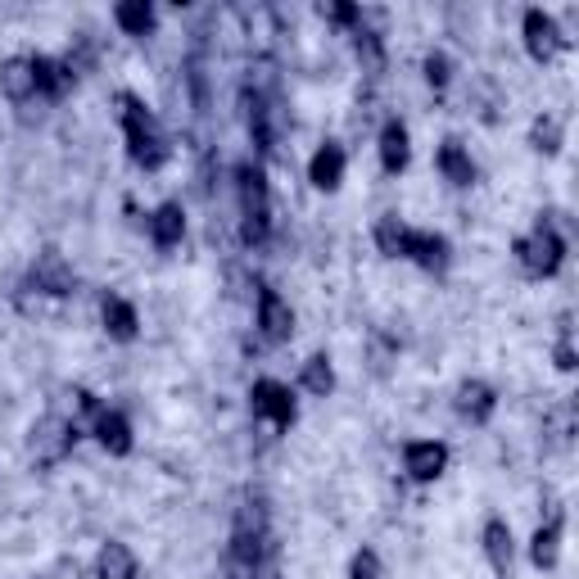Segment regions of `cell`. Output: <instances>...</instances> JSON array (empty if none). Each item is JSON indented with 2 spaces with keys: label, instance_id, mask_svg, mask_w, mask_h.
<instances>
[{
  "label": "cell",
  "instance_id": "obj_18",
  "mask_svg": "<svg viewBox=\"0 0 579 579\" xmlns=\"http://www.w3.org/2000/svg\"><path fill=\"white\" fill-rule=\"evenodd\" d=\"M91 435H96L100 448L113 453V457H127V453H132V421H127L123 412H113V408H104V412L91 421Z\"/></svg>",
  "mask_w": 579,
  "mask_h": 579
},
{
  "label": "cell",
  "instance_id": "obj_27",
  "mask_svg": "<svg viewBox=\"0 0 579 579\" xmlns=\"http://www.w3.org/2000/svg\"><path fill=\"white\" fill-rule=\"evenodd\" d=\"M354 51H358V59H363V68L367 73H380L385 68V46H380V36L371 32V27H354Z\"/></svg>",
  "mask_w": 579,
  "mask_h": 579
},
{
  "label": "cell",
  "instance_id": "obj_31",
  "mask_svg": "<svg viewBox=\"0 0 579 579\" xmlns=\"http://www.w3.org/2000/svg\"><path fill=\"white\" fill-rule=\"evenodd\" d=\"M557 367L561 371H575V339H570V318H561V335H557Z\"/></svg>",
  "mask_w": 579,
  "mask_h": 579
},
{
  "label": "cell",
  "instance_id": "obj_3",
  "mask_svg": "<svg viewBox=\"0 0 579 579\" xmlns=\"http://www.w3.org/2000/svg\"><path fill=\"white\" fill-rule=\"evenodd\" d=\"M512 254H516V263L525 267L530 277L544 281V277H557L561 272V263H566V236L557 231L553 218H538L530 236H521L512 245Z\"/></svg>",
  "mask_w": 579,
  "mask_h": 579
},
{
  "label": "cell",
  "instance_id": "obj_15",
  "mask_svg": "<svg viewBox=\"0 0 579 579\" xmlns=\"http://www.w3.org/2000/svg\"><path fill=\"white\" fill-rule=\"evenodd\" d=\"M32 82H36V96H46V100H64V96H68V87L77 82V73H73L64 59L32 55Z\"/></svg>",
  "mask_w": 579,
  "mask_h": 579
},
{
  "label": "cell",
  "instance_id": "obj_28",
  "mask_svg": "<svg viewBox=\"0 0 579 579\" xmlns=\"http://www.w3.org/2000/svg\"><path fill=\"white\" fill-rule=\"evenodd\" d=\"M421 73H426V82H431L435 91H444V87L453 82V59H448L444 51H431L426 59H421Z\"/></svg>",
  "mask_w": 579,
  "mask_h": 579
},
{
  "label": "cell",
  "instance_id": "obj_24",
  "mask_svg": "<svg viewBox=\"0 0 579 579\" xmlns=\"http://www.w3.org/2000/svg\"><path fill=\"white\" fill-rule=\"evenodd\" d=\"M530 145L538 149V154H561V145H566V127H561V119L557 113H538V119L530 123Z\"/></svg>",
  "mask_w": 579,
  "mask_h": 579
},
{
  "label": "cell",
  "instance_id": "obj_1",
  "mask_svg": "<svg viewBox=\"0 0 579 579\" xmlns=\"http://www.w3.org/2000/svg\"><path fill=\"white\" fill-rule=\"evenodd\" d=\"M119 104H123V141H127V159H132L136 168H145V172H159V168L172 159V141L164 136L159 119H154V113L145 109L141 96L123 91Z\"/></svg>",
  "mask_w": 579,
  "mask_h": 579
},
{
  "label": "cell",
  "instance_id": "obj_10",
  "mask_svg": "<svg viewBox=\"0 0 579 579\" xmlns=\"http://www.w3.org/2000/svg\"><path fill=\"white\" fill-rule=\"evenodd\" d=\"M403 258H412L421 272H448L453 263V249H448V236H439V231H408V249Z\"/></svg>",
  "mask_w": 579,
  "mask_h": 579
},
{
  "label": "cell",
  "instance_id": "obj_13",
  "mask_svg": "<svg viewBox=\"0 0 579 579\" xmlns=\"http://www.w3.org/2000/svg\"><path fill=\"white\" fill-rule=\"evenodd\" d=\"M376 149H380V168L390 172V177H399V172L412 164V136H408L403 119H390V123L380 127V141H376Z\"/></svg>",
  "mask_w": 579,
  "mask_h": 579
},
{
  "label": "cell",
  "instance_id": "obj_17",
  "mask_svg": "<svg viewBox=\"0 0 579 579\" xmlns=\"http://www.w3.org/2000/svg\"><path fill=\"white\" fill-rule=\"evenodd\" d=\"M453 408L471 421V426H485V421L493 416V408H498V394L489 390L485 380H461L457 385V394H453Z\"/></svg>",
  "mask_w": 579,
  "mask_h": 579
},
{
  "label": "cell",
  "instance_id": "obj_14",
  "mask_svg": "<svg viewBox=\"0 0 579 579\" xmlns=\"http://www.w3.org/2000/svg\"><path fill=\"white\" fill-rule=\"evenodd\" d=\"M480 544H485V557L498 575H512V561H516V538H512V525L503 516H489L485 521V534H480Z\"/></svg>",
  "mask_w": 579,
  "mask_h": 579
},
{
  "label": "cell",
  "instance_id": "obj_23",
  "mask_svg": "<svg viewBox=\"0 0 579 579\" xmlns=\"http://www.w3.org/2000/svg\"><path fill=\"white\" fill-rule=\"evenodd\" d=\"M113 23H119L127 36H154L159 10H154L149 0H123V5H113Z\"/></svg>",
  "mask_w": 579,
  "mask_h": 579
},
{
  "label": "cell",
  "instance_id": "obj_16",
  "mask_svg": "<svg viewBox=\"0 0 579 579\" xmlns=\"http://www.w3.org/2000/svg\"><path fill=\"white\" fill-rule=\"evenodd\" d=\"M100 322H104L109 339H119V344H132L136 331H141L136 308H132L123 294H104V299H100Z\"/></svg>",
  "mask_w": 579,
  "mask_h": 579
},
{
  "label": "cell",
  "instance_id": "obj_6",
  "mask_svg": "<svg viewBox=\"0 0 579 579\" xmlns=\"http://www.w3.org/2000/svg\"><path fill=\"white\" fill-rule=\"evenodd\" d=\"M27 290H36V294H55V299L73 294V290H77L73 263H68L59 249H42V254L32 258V267H27Z\"/></svg>",
  "mask_w": 579,
  "mask_h": 579
},
{
  "label": "cell",
  "instance_id": "obj_30",
  "mask_svg": "<svg viewBox=\"0 0 579 579\" xmlns=\"http://www.w3.org/2000/svg\"><path fill=\"white\" fill-rule=\"evenodd\" d=\"M318 14L326 23H339V27H358L363 23V10L358 5H318Z\"/></svg>",
  "mask_w": 579,
  "mask_h": 579
},
{
  "label": "cell",
  "instance_id": "obj_7",
  "mask_svg": "<svg viewBox=\"0 0 579 579\" xmlns=\"http://www.w3.org/2000/svg\"><path fill=\"white\" fill-rule=\"evenodd\" d=\"M77 444V421H64V416H42L32 426V457L36 461H59L64 453H73Z\"/></svg>",
  "mask_w": 579,
  "mask_h": 579
},
{
  "label": "cell",
  "instance_id": "obj_4",
  "mask_svg": "<svg viewBox=\"0 0 579 579\" xmlns=\"http://www.w3.org/2000/svg\"><path fill=\"white\" fill-rule=\"evenodd\" d=\"M249 412L258 421H272L277 431H290L294 426V416H299V403H294V390L272 376H263L249 385Z\"/></svg>",
  "mask_w": 579,
  "mask_h": 579
},
{
  "label": "cell",
  "instance_id": "obj_11",
  "mask_svg": "<svg viewBox=\"0 0 579 579\" xmlns=\"http://www.w3.org/2000/svg\"><path fill=\"white\" fill-rule=\"evenodd\" d=\"M344 168H349V154H344V145L326 141V145H318L313 159H308V181H313L318 190H326V196H335V190L344 186Z\"/></svg>",
  "mask_w": 579,
  "mask_h": 579
},
{
  "label": "cell",
  "instance_id": "obj_21",
  "mask_svg": "<svg viewBox=\"0 0 579 579\" xmlns=\"http://www.w3.org/2000/svg\"><path fill=\"white\" fill-rule=\"evenodd\" d=\"M141 561L136 553L123 544V538H109V544H100L96 553V579H136Z\"/></svg>",
  "mask_w": 579,
  "mask_h": 579
},
{
  "label": "cell",
  "instance_id": "obj_20",
  "mask_svg": "<svg viewBox=\"0 0 579 579\" xmlns=\"http://www.w3.org/2000/svg\"><path fill=\"white\" fill-rule=\"evenodd\" d=\"M435 164H439V172H444V181H453L457 190H467V186H476V159L467 154V145L461 141H444L439 145V154H435Z\"/></svg>",
  "mask_w": 579,
  "mask_h": 579
},
{
  "label": "cell",
  "instance_id": "obj_26",
  "mask_svg": "<svg viewBox=\"0 0 579 579\" xmlns=\"http://www.w3.org/2000/svg\"><path fill=\"white\" fill-rule=\"evenodd\" d=\"M303 390L308 394H318V399H326L331 390H335V367H331V358L326 354H313V358H308L303 363Z\"/></svg>",
  "mask_w": 579,
  "mask_h": 579
},
{
  "label": "cell",
  "instance_id": "obj_12",
  "mask_svg": "<svg viewBox=\"0 0 579 579\" xmlns=\"http://www.w3.org/2000/svg\"><path fill=\"white\" fill-rule=\"evenodd\" d=\"M561 530H566V516H561L557 503H548V521L538 525L534 538H530V561L538 570H553L557 566V557H561Z\"/></svg>",
  "mask_w": 579,
  "mask_h": 579
},
{
  "label": "cell",
  "instance_id": "obj_9",
  "mask_svg": "<svg viewBox=\"0 0 579 579\" xmlns=\"http://www.w3.org/2000/svg\"><path fill=\"white\" fill-rule=\"evenodd\" d=\"M258 335L267 344H290L294 335V313L277 290H258Z\"/></svg>",
  "mask_w": 579,
  "mask_h": 579
},
{
  "label": "cell",
  "instance_id": "obj_19",
  "mask_svg": "<svg viewBox=\"0 0 579 579\" xmlns=\"http://www.w3.org/2000/svg\"><path fill=\"white\" fill-rule=\"evenodd\" d=\"M0 96L10 104H27L36 96V82H32V55H10L0 64Z\"/></svg>",
  "mask_w": 579,
  "mask_h": 579
},
{
  "label": "cell",
  "instance_id": "obj_29",
  "mask_svg": "<svg viewBox=\"0 0 579 579\" xmlns=\"http://www.w3.org/2000/svg\"><path fill=\"white\" fill-rule=\"evenodd\" d=\"M349 579H380V557L371 548H358L349 561Z\"/></svg>",
  "mask_w": 579,
  "mask_h": 579
},
{
  "label": "cell",
  "instance_id": "obj_5",
  "mask_svg": "<svg viewBox=\"0 0 579 579\" xmlns=\"http://www.w3.org/2000/svg\"><path fill=\"white\" fill-rule=\"evenodd\" d=\"M521 36H525V51H530V59L534 64H553L570 42H566V32H561V23L548 14V10H525V19H521Z\"/></svg>",
  "mask_w": 579,
  "mask_h": 579
},
{
  "label": "cell",
  "instance_id": "obj_8",
  "mask_svg": "<svg viewBox=\"0 0 579 579\" xmlns=\"http://www.w3.org/2000/svg\"><path fill=\"white\" fill-rule=\"evenodd\" d=\"M403 471L416 485L439 480L448 471V444H439V439H412V444H403Z\"/></svg>",
  "mask_w": 579,
  "mask_h": 579
},
{
  "label": "cell",
  "instance_id": "obj_22",
  "mask_svg": "<svg viewBox=\"0 0 579 579\" xmlns=\"http://www.w3.org/2000/svg\"><path fill=\"white\" fill-rule=\"evenodd\" d=\"M181 236H186V209L177 200H168V204H159V209L149 213V241L159 245V249L181 245Z\"/></svg>",
  "mask_w": 579,
  "mask_h": 579
},
{
  "label": "cell",
  "instance_id": "obj_25",
  "mask_svg": "<svg viewBox=\"0 0 579 579\" xmlns=\"http://www.w3.org/2000/svg\"><path fill=\"white\" fill-rule=\"evenodd\" d=\"M408 231H412V226H408L399 213H385V218L376 222V245H380V254H385V258H403Z\"/></svg>",
  "mask_w": 579,
  "mask_h": 579
},
{
  "label": "cell",
  "instance_id": "obj_2",
  "mask_svg": "<svg viewBox=\"0 0 579 579\" xmlns=\"http://www.w3.org/2000/svg\"><path fill=\"white\" fill-rule=\"evenodd\" d=\"M236 200H241V236L245 245H263L272 231V190L263 164H236Z\"/></svg>",
  "mask_w": 579,
  "mask_h": 579
}]
</instances>
